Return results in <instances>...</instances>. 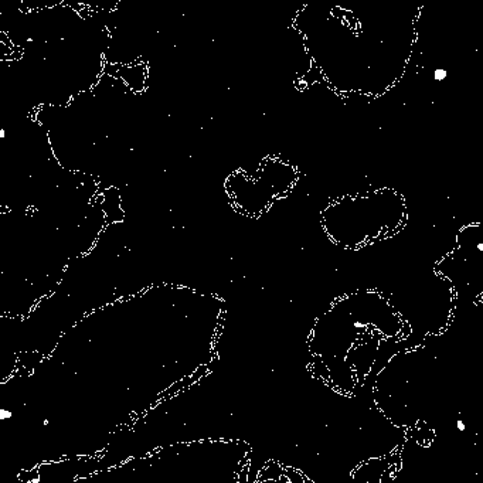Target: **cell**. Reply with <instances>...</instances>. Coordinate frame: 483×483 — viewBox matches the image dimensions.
Segmentation results:
<instances>
[{"instance_id":"5","label":"cell","mask_w":483,"mask_h":483,"mask_svg":"<svg viewBox=\"0 0 483 483\" xmlns=\"http://www.w3.org/2000/svg\"><path fill=\"white\" fill-rule=\"evenodd\" d=\"M456 425H458V430L459 431H465V422H464V421H458V424H456Z\"/></svg>"},{"instance_id":"1","label":"cell","mask_w":483,"mask_h":483,"mask_svg":"<svg viewBox=\"0 0 483 483\" xmlns=\"http://www.w3.org/2000/svg\"><path fill=\"white\" fill-rule=\"evenodd\" d=\"M313 14L319 22L305 40L312 58L340 91L378 94L398 79L411 47L393 46L391 36L406 34H383L390 27L377 13L332 9Z\"/></svg>"},{"instance_id":"2","label":"cell","mask_w":483,"mask_h":483,"mask_svg":"<svg viewBox=\"0 0 483 483\" xmlns=\"http://www.w3.org/2000/svg\"><path fill=\"white\" fill-rule=\"evenodd\" d=\"M404 217L402 197L378 190L370 196L341 198L325 211L323 220L332 239L345 247H358L397 230Z\"/></svg>"},{"instance_id":"3","label":"cell","mask_w":483,"mask_h":483,"mask_svg":"<svg viewBox=\"0 0 483 483\" xmlns=\"http://www.w3.org/2000/svg\"><path fill=\"white\" fill-rule=\"evenodd\" d=\"M436 269L458 293L476 292L473 300L483 298V224L462 228L456 245Z\"/></svg>"},{"instance_id":"4","label":"cell","mask_w":483,"mask_h":483,"mask_svg":"<svg viewBox=\"0 0 483 483\" xmlns=\"http://www.w3.org/2000/svg\"><path fill=\"white\" fill-rule=\"evenodd\" d=\"M9 418H12V411H9L7 408L0 410V419H9Z\"/></svg>"}]
</instances>
